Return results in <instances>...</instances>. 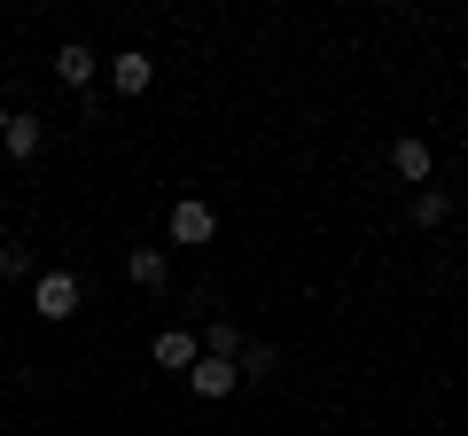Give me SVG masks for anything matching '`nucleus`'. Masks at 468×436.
I'll list each match as a JSON object with an SVG mask.
<instances>
[{
	"mask_svg": "<svg viewBox=\"0 0 468 436\" xmlns=\"http://www.w3.org/2000/svg\"><path fill=\"white\" fill-rule=\"evenodd\" d=\"M445 218H452V195L445 187H421L414 195V226H445Z\"/></svg>",
	"mask_w": 468,
	"mask_h": 436,
	"instance_id": "nucleus-10",
	"label": "nucleus"
},
{
	"mask_svg": "<svg viewBox=\"0 0 468 436\" xmlns=\"http://www.w3.org/2000/svg\"><path fill=\"white\" fill-rule=\"evenodd\" d=\"M0 149L16 156V164H24V156H39V118H8V133H0Z\"/></svg>",
	"mask_w": 468,
	"mask_h": 436,
	"instance_id": "nucleus-9",
	"label": "nucleus"
},
{
	"mask_svg": "<svg viewBox=\"0 0 468 436\" xmlns=\"http://www.w3.org/2000/svg\"><path fill=\"white\" fill-rule=\"evenodd\" d=\"M234 374H242V382H250V374H273V351H266V343H242V358H234Z\"/></svg>",
	"mask_w": 468,
	"mask_h": 436,
	"instance_id": "nucleus-13",
	"label": "nucleus"
},
{
	"mask_svg": "<svg viewBox=\"0 0 468 436\" xmlns=\"http://www.w3.org/2000/svg\"><path fill=\"white\" fill-rule=\"evenodd\" d=\"M0 133H8V101H0Z\"/></svg>",
	"mask_w": 468,
	"mask_h": 436,
	"instance_id": "nucleus-14",
	"label": "nucleus"
},
{
	"mask_svg": "<svg viewBox=\"0 0 468 436\" xmlns=\"http://www.w3.org/2000/svg\"><path fill=\"white\" fill-rule=\"evenodd\" d=\"M390 171H399V180H430V140H414V133H406V140H390Z\"/></svg>",
	"mask_w": 468,
	"mask_h": 436,
	"instance_id": "nucleus-7",
	"label": "nucleus"
},
{
	"mask_svg": "<svg viewBox=\"0 0 468 436\" xmlns=\"http://www.w3.org/2000/svg\"><path fill=\"white\" fill-rule=\"evenodd\" d=\"M101 70H110V86L117 94H149V78H156V63L141 47H125V55H101Z\"/></svg>",
	"mask_w": 468,
	"mask_h": 436,
	"instance_id": "nucleus-3",
	"label": "nucleus"
},
{
	"mask_svg": "<svg viewBox=\"0 0 468 436\" xmlns=\"http://www.w3.org/2000/svg\"><path fill=\"white\" fill-rule=\"evenodd\" d=\"M149 358H156V367H172V374H187V367H196L203 351H196V336H187V327H165V336H156V351H149Z\"/></svg>",
	"mask_w": 468,
	"mask_h": 436,
	"instance_id": "nucleus-6",
	"label": "nucleus"
},
{
	"mask_svg": "<svg viewBox=\"0 0 468 436\" xmlns=\"http://www.w3.org/2000/svg\"><path fill=\"white\" fill-rule=\"evenodd\" d=\"M125 273H133V288H165V281H172L165 250H125Z\"/></svg>",
	"mask_w": 468,
	"mask_h": 436,
	"instance_id": "nucleus-8",
	"label": "nucleus"
},
{
	"mask_svg": "<svg viewBox=\"0 0 468 436\" xmlns=\"http://www.w3.org/2000/svg\"><path fill=\"white\" fill-rule=\"evenodd\" d=\"M203 358H242V336H234L227 319H211V336H203Z\"/></svg>",
	"mask_w": 468,
	"mask_h": 436,
	"instance_id": "nucleus-11",
	"label": "nucleus"
},
{
	"mask_svg": "<svg viewBox=\"0 0 468 436\" xmlns=\"http://www.w3.org/2000/svg\"><path fill=\"white\" fill-rule=\"evenodd\" d=\"M187 389H196V398H234L242 374H234V358H196V367H187Z\"/></svg>",
	"mask_w": 468,
	"mask_h": 436,
	"instance_id": "nucleus-4",
	"label": "nucleus"
},
{
	"mask_svg": "<svg viewBox=\"0 0 468 436\" xmlns=\"http://www.w3.org/2000/svg\"><path fill=\"white\" fill-rule=\"evenodd\" d=\"M32 312L39 319H70L79 312V273H39L32 281Z\"/></svg>",
	"mask_w": 468,
	"mask_h": 436,
	"instance_id": "nucleus-2",
	"label": "nucleus"
},
{
	"mask_svg": "<svg viewBox=\"0 0 468 436\" xmlns=\"http://www.w3.org/2000/svg\"><path fill=\"white\" fill-rule=\"evenodd\" d=\"M218 234V211L203 195H187V202H172V242H180V250H203V242Z\"/></svg>",
	"mask_w": 468,
	"mask_h": 436,
	"instance_id": "nucleus-1",
	"label": "nucleus"
},
{
	"mask_svg": "<svg viewBox=\"0 0 468 436\" xmlns=\"http://www.w3.org/2000/svg\"><path fill=\"white\" fill-rule=\"evenodd\" d=\"M94 70H101V55L86 47V39H63V47H55V78H63L70 94H79V86H94Z\"/></svg>",
	"mask_w": 468,
	"mask_h": 436,
	"instance_id": "nucleus-5",
	"label": "nucleus"
},
{
	"mask_svg": "<svg viewBox=\"0 0 468 436\" xmlns=\"http://www.w3.org/2000/svg\"><path fill=\"white\" fill-rule=\"evenodd\" d=\"M0 281H32V250L24 242H0Z\"/></svg>",
	"mask_w": 468,
	"mask_h": 436,
	"instance_id": "nucleus-12",
	"label": "nucleus"
}]
</instances>
